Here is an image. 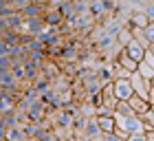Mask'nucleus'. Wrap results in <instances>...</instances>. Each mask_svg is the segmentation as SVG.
Listing matches in <instances>:
<instances>
[{
  "label": "nucleus",
  "instance_id": "nucleus-1",
  "mask_svg": "<svg viewBox=\"0 0 154 141\" xmlns=\"http://www.w3.org/2000/svg\"><path fill=\"white\" fill-rule=\"evenodd\" d=\"M112 97L117 102H121V99H130V95L134 93L132 90V84H130V77H115L112 80Z\"/></svg>",
  "mask_w": 154,
  "mask_h": 141
},
{
  "label": "nucleus",
  "instance_id": "nucleus-2",
  "mask_svg": "<svg viewBox=\"0 0 154 141\" xmlns=\"http://www.w3.org/2000/svg\"><path fill=\"white\" fill-rule=\"evenodd\" d=\"M48 115V106L46 104H42L40 99H35V102H33L31 106H29V108H26L24 110V117H26V121H42V119H44Z\"/></svg>",
  "mask_w": 154,
  "mask_h": 141
},
{
  "label": "nucleus",
  "instance_id": "nucleus-3",
  "mask_svg": "<svg viewBox=\"0 0 154 141\" xmlns=\"http://www.w3.org/2000/svg\"><path fill=\"white\" fill-rule=\"evenodd\" d=\"M101 135H103V130L99 128V124H97V117H88V121H86V126H84V130H82V139L101 141Z\"/></svg>",
  "mask_w": 154,
  "mask_h": 141
},
{
  "label": "nucleus",
  "instance_id": "nucleus-4",
  "mask_svg": "<svg viewBox=\"0 0 154 141\" xmlns=\"http://www.w3.org/2000/svg\"><path fill=\"white\" fill-rule=\"evenodd\" d=\"M148 24H150V18L145 16L143 9H134L125 18V27H128V29H143V27H148Z\"/></svg>",
  "mask_w": 154,
  "mask_h": 141
},
{
  "label": "nucleus",
  "instance_id": "nucleus-5",
  "mask_svg": "<svg viewBox=\"0 0 154 141\" xmlns=\"http://www.w3.org/2000/svg\"><path fill=\"white\" fill-rule=\"evenodd\" d=\"M130 84H132V90H134V95L143 97V99H148V90H150V80H143L141 75L137 73H130Z\"/></svg>",
  "mask_w": 154,
  "mask_h": 141
},
{
  "label": "nucleus",
  "instance_id": "nucleus-6",
  "mask_svg": "<svg viewBox=\"0 0 154 141\" xmlns=\"http://www.w3.org/2000/svg\"><path fill=\"white\" fill-rule=\"evenodd\" d=\"M46 29V22H44V16H35V18H24V24H22V29L20 31H24V33H31L33 38L40 33V31H44Z\"/></svg>",
  "mask_w": 154,
  "mask_h": 141
},
{
  "label": "nucleus",
  "instance_id": "nucleus-7",
  "mask_svg": "<svg viewBox=\"0 0 154 141\" xmlns=\"http://www.w3.org/2000/svg\"><path fill=\"white\" fill-rule=\"evenodd\" d=\"M46 9H48V2H42V0H33V2H31V5H26L20 13H22L24 18H35V16H44Z\"/></svg>",
  "mask_w": 154,
  "mask_h": 141
},
{
  "label": "nucleus",
  "instance_id": "nucleus-8",
  "mask_svg": "<svg viewBox=\"0 0 154 141\" xmlns=\"http://www.w3.org/2000/svg\"><path fill=\"white\" fill-rule=\"evenodd\" d=\"M88 13L95 18V22H103L108 16H112V13H106L103 0H90V2H88Z\"/></svg>",
  "mask_w": 154,
  "mask_h": 141
},
{
  "label": "nucleus",
  "instance_id": "nucleus-9",
  "mask_svg": "<svg viewBox=\"0 0 154 141\" xmlns=\"http://www.w3.org/2000/svg\"><path fill=\"white\" fill-rule=\"evenodd\" d=\"M123 51H125V55H130V58L134 60V62H141V60H143V53H145V49H143L141 44H139V42H137L134 38H132V40L128 42V44L123 46Z\"/></svg>",
  "mask_w": 154,
  "mask_h": 141
},
{
  "label": "nucleus",
  "instance_id": "nucleus-10",
  "mask_svg": "<svg viewBox=\"0 0 154 141\" xmlns=\"http://www.w3.org/2000/svg\"><path fill=\"white\" fill-rule=\"evenodd\" d=\"M128 104L132 106V108H134V112H137V115H143V112H148V110L152 108V104H150L148 99H143V97H139V95H134V93L130 95Z\"/></svg>",
  "mask_w": 154,
  "mask_h": 141
},
{
  "label": "nucleus",
  "instance_id": "nucleus-11",
  "mask_svg": "<svg viewBox=\"0 0 154 141\" xmlns=\"http://www.w3.org/2000/svg\"><path fill=\"white\" fill-rule=\"evenodd\" d=\"M5 24H7V29L20 31V29H22V24H24V16H22L20 11H11L9 16L5 18Z\"/></svg>",
  "mask_w": 154,
  "mask_h": 141
},
{
  "label": "nucleus",
  "instance_id": "nucleus-12",
  "mask_svg": "<svg viewBox=\"0 0 154 141\" xmlns=\"http://www.w3.org/2000/svg\"><path fill=\"white\" fill-rule=\"evenodd\" d=\"M44 22H46V27H51V29H57V27L64 22V16H62L57 9H46V13H44Z\"/></svg>",
  "mask_w": 154,
  "mask_h": 141
},
{
  "label": "nucleus",
  "instance_id": "nucleus-13",
  "mask_svg": "<svg viewBox=\"0 0 154 141\" xmlns=\"http://www.w3.org/2000/svg\"><path fill=\"white\" fill-rule=\"evenodd\" d=\"M97 77L101 80V84H108V82H112L115 80V73H112V66H103V64H99L97 66Z\"/></svg>",
  "mask_w": 154,
  "mask_h": 141
},
{
  "label": "nucleus",
  "instance_id": "nucleus-14",
  "mask_svg": "<svg viewBox=\"0 0 154 141\" xmlns=\"http://www.w3.org/2000/svg\"><path fill=\"white\" fill-rule=\"evenodd\" d=\"M62 16H64V20L68 18V16H73L75 13V0H60V5L55 7Z\"/></svg>",
  "mask_w": 154,
  "mask_h": 141
},
{
  "label": "nucleus",
  "instance_id": "nucleus-15",
  "mask_svg": "<svg viewBox=\"0 0 154 141\" xmlns=\"http://www.w3.org/2000/svg\"><path fill=\"white\" fill-rule=\"evenodd\" d=\"M71 121H73V117L68 115V112L57 110V115H55V119H53V126H60V128H71Z\"/></svg>",
  "mask_w": 154,
  "mask_h": 141
},
{
  "label": "nucleus",
  "instance_id": "nucleus-16",
  "mask_svg": "<svg viewBox=\"0 0 154 141\" xmlns=\"http://www.w3.org/2000/svg\"><path fill=\"white\" fill-rule=\"evenodd\" d=\"M97 124H99V128L103 130V132H112L117 126H115V117H97Z\"/></svg>",
  "mask_w": 154,
  "mask_h": 141
},
{
  "label": "nucleus",
  "instance_id": "nucleus-17",
  "mask_svg": "<svg viewBox=\"0 0 154 141\" xmlns=\"http://www.w3.org/2000/svg\"><path fill=\"white\" fill-rule=\"evenodd\" d=\"M112 117L115 115V108H112V106H108V104H99V106H97V108H95V117Z\"/></svg>",
  "mask_w": 154,
  "mask_h": 141
},
{
  "label": "nucleus",
  "instance_id": "nucleus-18",
  "mask_svg": "<svg viewBox=\"0 0 154 141\" xmlns=\"http://www.w3.org/2000/svg\"><path fill=\"white\" fill-rule=\"evenodd\" d=\"M130 40H132V29H128V27H123V29H121V33L117 35V44H119V46H125V44H128Z\"/></svg>",
  "mask_w": 154,
  "mask_h": 141
},
{
  "label": "nucleus",
  "instance_id": "nucleus-19",
  "mask_svg": "<svg viewBox=\"0 0 154 141\" xmlns=\"http://www.w3.org/2000/svg\"><path fill=\"white\" fill-rule=\"evenodd\" d=\"M7 139H22V141H26V139H24V132H22V128H20V126L7 128Z\"/></svg>",
  "mask_w": 154,
  "mask_h": 141
},
{
  "label": "nucleus",
  "instance_id": "nucleus-20",
  "mask_svg": "<svg viewBox=\"0 0 154 141\" xmlns=\"http://www.w3.org/2000/svg\"><path fill=\"white\" fill-rule=\"evenodd\" d=\"M53 95H55V88L48 86V88H44V90H40V97H38V99H40L42 104H48V102L53 99Z\"/></svg>",
  "mask_w": 154,
  "mask_h": 141
},
{
  "label": "nucleus",
  "instance_id": "nucleus-21",
  "mask_svg": "<svg viewBox=\"0 0 154 141\" xmlns=\"http://www.w3.org/2000/svg\"><path fill=\"white\" fill-rule=\"evenodd\" d=\"M33 0H9V5H11V9L13 11H22L26 5H31Z\"/></svg>",
  "mask_w": 154,
  "mask_h": 141
},
{
  "label": "nucleus",
  "instance_id": "nucleus-22",
  "mask_svg": "<svg viewBox=\"0 0 154 141\" xmlns=\"http://www.w3.org/2000/svg\"><path fill=\"white\" fill-rule=\"evenodd\" d=\"M141 9L145 11V16L150 18V22H154V0H148V2H143Z\"/></svg>",
  "mask_w": 154,
  "mask_h": 141
},
{
  "label": "nucleus",
  "instance_id": "nucleus-23",
  "mask_svg": "<svg viewBox=\"0 0 154 141\" xmlns=\"http://www.w3.org/2000/svg\"><path fill=\"white\" fill-rule=\"evenodd\" d=\"M11 66H13V62L9 55H0V70H11Z\"/></svg>",
  "mask_w": 154,
  "mask_h": 141
},
{
  "label": "nucleus",
  "instance_id": "nucleus-24",
  "mask_svg": "<svg viewBox=\"0 0 154 141\" xmlns=\"http://www.w3.org/2000/svg\"><path fill=\"white\" fill-rule=\"evenodd\" d=\"M11 11H13V9H11V5L7 2V0H0V18H7Z\"/></svg>",
  "mask_w": 154,
  "mask_h": 141
},
{
  "label": "nucleus",
  "instance_id": "nucleus-25",
  "mask_svg": "<svg viewBox=\"0 0 154 141\" xmlns=\"http://www.w3.org/2000/svg\"><path fill=\"white\" fill-rule=\"evenodd\" d=\"M141 31H143V35H145V38H148L150 42H154V22H150L148 27H143Z\"/></svg>",
  "mask_w": 154,
  "mask_h": 141
},
{
  "label": "nucleus",
  "instance_id": "nucleus-26",
  "mask_svg": "<svg viewBox=\"0 0 154 141\" xmlns=\"http://www.w3.org/2000/svg\"><path fill=\"white\" fill-rule=\"evenodd\" d=\"M75 13H88V2L75 0Z\"/></svg>",
  "mask_w": 154,
  "mask_h": 141
},
{
  "label": "nucleus",
  "instance_id": "nucleus-27",
  "mask_svg": "<svg viewBox=\"0 0 154 141\" xmlns=\"http://www.w3.org/2000/svg\"><path fill=\"white\" fill-rule=\"evenodd\" d=\"M143 62H145V64H150V66L154 68V55H152L150 51H145V53H143Z\"/></svg>",
  "mask_w": 154,
  "mask_h": 141
},
{
  "label": "nucleus",
  "instance_id": "nucleus-28",
  "mask_svg": "<svg viewBox=\"0 0 154 141\" xmlns=\"http://www.w3.org/2000/svg\"><path fill=\"white\" fill-rule=\"evenodd\" d=\"M7 53H9V46L5 44V40H2V38H0V55H7Z\"/></svg>",
  "mask_w": 154,
  "mask_h": 141
},
{
  "label": "nucleus",
  "instance_id": "nucleus-29",
  "mask_svg": "<svg viewBox=\"0 0 154 141\" xmlns=\"http://www.w3.org/2000/svg\"><path fill=\"white\" fill-rule=\"evenodd\" d=\"M145 141H154V128L152 130H145Z\"/></svg>",
  "mask_w": 154,
  "mask_h": 141
},
{
  "label": "nucleus",
  "instance_id": "nucleus-30",
  "mask_svg": "<svg viewBox=\"0 0 154 141\" xmlns=\"http://www.w3.org/2000/svg\"><path fill=\"white\" fill-rule=\"evenodd\" d=\"M148 102L154 106V88H152V86H150V90H148Z\"/></svg>",
  "mask_w": 154,
  "mask_h": 141
},
{
  "label": "nucleus",
  "instance_id": "nucleus-31",
  "mask_svg": "<svg viewBox=\"0 0 154 141\" xmlns=\"http://www.w3.org/2000/svg\"><path fill=\"white\" fill-rule=\"evenodd\" d=\"M123 2H128V5L134 7V5H143V2H148V0H123Z\"/></svg>",
  "mask_w": 154,
  "mask_h": 141
},
{
  "label": "nucleus",
  "instance_id": "nucleus-32",
  "mask_svg": "<svg viewBox=\"0 0 154 141\" xmlns=\"http://www.w3.org/2000/svg\"><path fill=\"white\" fill-rule=\"evenodd\" d=\"M145 51H150V53L154 55V42H150V46H148V49H145Z\"/></svg>",
  "mask_w": 154,
  "mask_h": 141
},
{
  "label": "nucleus",
  "instance_id": "nucleus-33",
  "mask_svg": "<svg viewBox=\"0 0 154 141\" xmlns=\"http://www.w3.org/2000/svg\"><path fill=\"white\" fill-rule=\"evenodd\" d=\"M150 86H152V88H154V75H152V80H150Z\"/></svg>",
  "mask_w": 154,
  "mask_h": 141
},
{
  "label": "nucleus",
  "instance_id": "nucleus-34",
  "mask_svg": "<svg viewBox=\"0 0 154 141\" xmlns=\"http://www.w3.org/2000/svg\"><path fill=\"white\" fill-rule=\"evenodd\" d=\"M82 2H90V0H82Z\"/></svg>",
  "mask_w": 154,
  "mask_h": 141
},
{
  "label": "nucleus",
  "instance_id": "nucleus-35",
  "mask_svg": "<svg viewBox=\"0 0 154 141\" xmlns=\"http://www.w3.org/2000/svg\"><path fill=\"white\" fill-rule=\"evenodd\" d=\"M42 2H48V0H42Z\"/></svg>",
  "mask_w": 154,
  "mask_h": 141
},
{
  "label": "nucleus",
  "instance_id": "nucleus-36",
  "mask_svg": "<svg viewBox=\"0 0 154 141\" xmlns=\"http://www.w3.org/2000/svg\"><path fill=\"white\" fill-rule=\"evenodd\" d=\"M112 2H119V0H112Z\"/></svg>",
  "mask_w": 154,
  "mask_h": 141
},
{
  "label": "nucleus",
  "instance_id": "nucleus-37",
  "mask_svg": "<svg viewBox=\"0 0 154 141\" xmlns=\"http://www.w3.org/2000/svg\"><path fill=\"white\" fill-rule=\"evenodd\" d=\"M152 112H154V106H152Z\"/></svg>",
  "mask_w": 154,
  "mask_h": 141
}]
</instances>
